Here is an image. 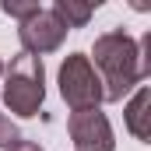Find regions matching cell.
<instances>
[{"label":"cell","mask_w":151,"mask_h":151,"mask_svg":"<svg viewBox=\"0 0 151 151\" xmlns=\"http://www.w3.org/2000/svg\"><path fill=\"white\" fill-rule=\"evenodd\" d=\"M18 39H21V49L28 56H42V53H53L63 46L67 39V25L53 14V11H39L28 21H21L18 28Z\"/></svg>","instance_id":"277c9868"},{"label":"cell","mask_w":151,"mask_h":151,"mask_svg":"<svg viewBox=\"0 0 151 151\" xmlns=\"http://www.w3.org/2000/svg\"><path fill=\"white\" fill-rule=\"evenodd\" d=\"M0 74H4V60H0Z\"/></svg>","instance_id":"8fae6325"},{"label":"cell","mask_w":151,"mask_h":151,"mask_svg":"<svg viewBox=\"0 0 151 151\" xmlns=\"http://www.w3.org/2000/svg\"><path fill=\"white\" fill-rule=\"evenodd\" d=\"M127 130L137 141H151V88H137V95L127 102Z\"/></svg>","instance_id":"8992f818"},{"label":"cell","mask_w":151,"mask_h":151,"mask_svg":"<svg viewBox=\"0 0 151 151\" xmlns=\"http://www.w3.org/2000/svg\"><path fill=\"white\" fill-rule=\"evenodd\" d=\"M95 67L102 70V99L106 102H119L130 88L141 84V67H137V42L127 35L123 28H113L106 35L95 39L91 46ZM88 56V60H91Z\"/></svg>","instance_id":"6da1fadb"},{"label":"cell","mask_w":151,"mask_h":151,"mask_svg":"<svg viewBox=\"0 0 151 151\" xmlns=\"http://www.w3.org/2000/svg\"><path fill=\"white\" fill-rule=\"evenodd\" d=\"M60 95H63V102L74 113L99 109V102H106L102 99V81H99L91 60L84 53H70L60 63Z\"/></svg>","instance_id":"3957f363"},{"label":"cell","mask_w":151,"mask_h":151,"mask_svg":"<svg viewBox=\"0 0 151 151\" xmlns=\"http://www.w3.org/2000/svg\"><path fill=\"white\" fill-rule=\"evenodd\" d=\"M70 141L77 151H116V137L106 113L99 109H84V113H70Z\"/></svg>","instance_id":"5b68a950"},{"label":"cell","mask_w":151,"mask_h":151,"mask_svg":"<svg viewBox=\"0 0 151 151\" xmlns=\"http://www.w3.org/2000/svg\"><path fill=\"white\" fill-rule=\"evenodd\" d=\"M7 151H42V148H39L35 141H18V144H11Z\"/></svg>","instance_id":"30bf717a"},{"label":"cell","mask_w":151,"mask_h":151,"mask_svg":"<svg viewBox=\"0 0 151 151\" xmlns=\"http://www.w3.org/2000/svg\"><path fill=\"white\" fill-rule=\"evenodd\" d=\"M0 11H4L7 18L28 21L32 14H39V11H42V7H39V0H4V4H0Z\"/></svg>","instance_id":"ba28073f"},{"label":"cell","mask_w":151,"mask_h":151,"mask_svg":"<svg viewBox=\"0 0 151 151\" xmlns=\"http://www.w3.org/2000/svg\"><path fill=\"white\" fill-rule=\"evenodd\" d=\"M18 141H21V134H18V127L11 123V116H4V113H0V148L7 151L11 144H18Z\"/></svg>","instance_id":"9c48e42d"},{"label":"cell","mask_w":151,"mask_h":151,"mask_svg":"<svg viewBox=\"0 0 151 151\" xmlns=\"http://www.w3.org/2000/svg\"><path fill=\"white\" fill-rule=\"evenodd\" d=\"M46 99V70H42V60L39 56H14L11 67H7V77H4V102L14 116H35L39 106Z\"/></svg>","instance_id":"7a4b0ae2"},{"label":"cell","mask_w":151,"mask_h":151,"mask_svg":"<svg viewBox=\"0 0 151 151\" xmlns=\"http://www.w3.org/2000/svg\"><path fill=\"white\" fill-rule=\"evenodd\" d=\"M95 7H99V0H95V4H81V0H53L49 11H53V14L67 25V32H70V28H84V25H88V18L95 14Z\"/></svg>","instance_id":"52a82bcc"}]
</instances>
